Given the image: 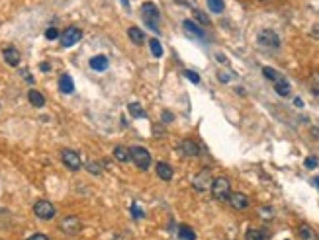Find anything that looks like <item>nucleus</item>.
Instances as JSON below:
<instances>
[{
	"label": "nucleus",
	"mask_w": 319,
	"mask_h": 240,
	"mask_svg": "<svg viewBox=\"0 0 319 240\" xmlns=\"http://www.w3.org/2000/svg\"><path fill=\"white\" fill-rule=\"evenodd\" d=\"M59 90H61L63 94H73L75 84H73V78H71L69 74H63V76L59 78Z\"/></svg>",
	"instance_id": "nucleus-17"
},
{
	"label": "nucleus",
	"mask_w": 319,
	"mask_h": 240,
	"mask_svg": "<svg viewBox=\"0 0 319 240\" xmlns=\"http://www.w3.org/2000/svg\"><path fill=\"white\" fill-rule=\"evenodd\" d=\"M172 119H174V115H172V113H168V111H162V121H164V123H170Z\"/></svg>",
	"instance_id": "nucleus-35"
},
{
	"label": "nucleus",
	"mask_w": 319,
	"mask_h": 240,
	"mask_svg": "<svg viewBox=\"0 0 319 240\" xmlns=\"http://www.w3.org/2000/svg\"><path fill=\"white\" fill-rule=\"evenodd\" d=\"M141 14H143V18H145V22H147V26H151L157 34H159V30H157V26H155V22L159 20V10H157V6L155 4H151V2H145L143 6H141Z\"/></svg>",
	"instance_id": "nucleus-8"
},
{
	"label": "nucleus",
	"mask_w": 319,
	"mask_h": 240,
	"mask_svg": "<svg viewBox=\"0 0 319 240\" xmlns=\"http://www.w3.org/2000/svg\"><path fill=\"white\" fill-rule=\"evenodd\" d=\"M26 240H51L47 235H43V233H36V235H32L30 239H26Z\"/></svg>",
	"instance_id": "nucleus-33"
},
{
	"label": "nucleus",
	"mask_w": 319,
	"mask_h": 240,
	"mask_svg": "<svg viewBox=\"0 0 319 240\" xmlns=\"http://www.w3.org/2000/svg\"><path fill=\"white\" fill-rule=\"evenodd\" d=\"M127 35H129L131 43H135V45H141V43L145 41V35H143V32H141L139 28H135V26H131V28L127 30Z\"/></svg>",
	"instance_id": "nucleus-18"
},
{
	"label": "nucleus",
	"mask_w": 319,
	"mask_h": 240,
	"mask_svg": "<svg viewBox=\"0 0 319 240\" xmlns=\"http://www.w3.org/2000/svg\"><path fill=\"white\" fill-rule=\"evenodd\" d=\"M2 55H4V61L10 65V67H18L20 65V61H22V57H20V51L16 47H6L2 51Z\"/></svg>",
	"instance_id": "nucleus-12"
},
{
	"label": "nucleus",
	"mask_w": 319,
	"mask_h": 240,
	"mask_svg": "<svg viewBox=\"0 0 319 240\" xmlns=\"http://www.w3.org/2000/svg\"><path fill=\"white\" fill-rule=\"evenodd\" d=\"M310 90H312V96L319 102V70H314L310 76Z\"/></svg>",
	"instance_id": "nucleus-21"
},
{
	"label": "nucleus",
	"mask_w": 319,
	"mask_h": 240,
	"mask_svg": "<svg viewBox=\"0 0 319 240\" xmlns=\"http://www.w3.org/2000/svg\"><path fill=\"white\" fill-rule=\"evenodd\" d=\"M263 74H265V78H268L270 82H274V80L278 78V72H276L274 69H270V67H265V69H263Z\"/></svg>",
	"instance_id": "nucleus-29"
},
{
	"label": "nucleus",
	"mask_w": 319,
	"mask_h": 240,
	"mask_svg": "<svg viewBox=\"0 0 319 240\" xmlns=\"http://www.w3.org/2000/svg\"><path fill=\"white\" fill-rule=\"evenodd\" d=\"M219 80H221V82H227V80H229V74H225V72H219Z\"/></svg>",
	"instance_id": "nucleus-39"
},
{
	"label": "nucleus",
	"mask_w": 319,
	"mask_h": 240,
	"mask_svg": "<svg viewBox=\"0 0 319 240\" xmlns=\"http://www.w3.org/2000/svg\"><path fill=\"white\" fill-rule=\"evenodd\" d=\"M318 237H319V235H318Z\"/></svg>",
	"instance_id": "nucleus-42"
},
{
	"label": "nucleus",
	"mask_w": 319,
	"mask_h": 240,
	"mask_svg": "<svg viewBox=\"0 0 319 240\" xmlns=\"http://www.w3.org/2000/svg\"><path fill=\"white\" fill-rule=\"evenodd\" d=\"M86 170H88L90 174H94V176H100V174H102V164L90 160V162H86Z\"/></svg>",
	"instance_id": "nucleus-24"
},
{
	"label": "nucleus",
	"mask_w": 319,
	"mask_h": 240,
	"mask_svg": "<svg viewBox=\"0 0 319 240\" xmlns=\"http://www.w3.org/2000/svg\"><path fill=\"white\" fill-rule=\"evenodd\" d=\"M257 41H259L261 47H265V49L280 47V37H278L276 32H272V30H261L259 35H257Z\"/></svg>",
	"instance_id": "nucleus-5"
},
{
	"label": "nucleus",
	"mask_w": 319,
	"mask_h": 240,
	"mask_svg": "<svg viewBox=\"0 0 319 240\" xmlns=\"http://www.w3.org/2000/svg\"><path fill=\"white\" fill-rule=\"evenodd\" d=\"M245 239L247 240H265V235H263L261 231H257V229H249L247 235H245Z\"/></svg>",
	"instance_id": "nucleus-27"
},
{
	"label": "nucleus",
	"mask_w": 319,
	"mask_h": 240,
	"mask_svg": "<svg viewBox=\"0 0 319 240\" xmlns=\"http://www.w3.org/2000/svg\"><path fill=\"white\" fill-rule=\"evenodd\" d=\"M180 148H182V152L186 154V156H198V152H200V148H198V144L194 143V141H182L180 144Z\"/></svg>",
	"instance_id": "nucleus-20"
},
{
	"label": "nucleus",
	"mask_w": 319,
	"mask_h": 240,
	"mask_svg": "<svg viewBox=\"0 0 319 240\" xmlns=\"http://www.w3.org/2000/svg\"><path fill=\"white\" fill-rule=\"evenodd\" d=\"M34 213H36L38 219L49 221V219L55 217V205L51 201H47V199H40V201L34 203Z\"/></svg>",
	"instance_id": "nucleus-4"
},
{
	"label": "nucleus",
	"mask_w": 319,
	"mask_h": 240,
	"mask_svg": "<svg viewBox=\"0 0 319 240\" xmlns=\"http://www.w3.org/2000/svg\"><path fill=\"white\" fill-rule=\"evenodd\" d=\"M59 229H61L65 235L75 237V235H79V233H80L82 223H80V219H79V217H75V215H67V217H63V219H61Z\"/></svg>",
	"instance_id": "nucleus-3"
},
{
	"label": "nucleus",
	"mask_w": 319,
	"mask_h": 240,
	"mask_svg": "<svg viewBox=\"0 0 319 240\" xmlns=\"http://www.w3.org/2000/svg\"><path fill=\"white\" fill-rule=\"evenodd\" d=\"M194 18H196V20H198L200 24H204V26H210V18H208V16H206L204 12L196 10V12H194Z\"/></svg>",
	"instance_id": "nucleus-30"
},
{
	"label": "nucleus",
	"mask_w": 319,
	"mask_h": 240,
	"mask_svg": "<svg viewBox=\"0 0 319 240\" xmlns=\"http://www.w3.org/2000/svg\"><path fill=\"white\" fill-rule=\"evenodd\" d=\"M227 201H229V205H231L235 211H245V209L249 207V197H247L245 193H241V192L231 193Z\"/></svg>",
	"instance_id": "nucleus-10"
},
{
	"label": "nucleus",
	"mask_w": 319,
	"mask_h": 240,
	"mask_svg": "<svg viewBox=\"0 0 319 240\" xmlns=\"http://www.w3.org/2000/svg\"><path fill=\"white\" fill-rule=\"evenodd\" d=\"M212 172L208 170V168H204L202 172H198L196 176H194V180H192V188L196 190V192H206V190H210L212 188Z\"/></svg>",
	"instance_id": "nucleus-6"
},
{
	"label": "nucleus",
	"mask_w": 319,
	"mask_h": 240,
	"mask_svg": "<svg viewBox=\"0 0 319 240\" xmlns=\"http://www.w3.org/2000/svg\"><path fill=\"white\" fill-rule=\"evenodd\" d=\"M59 35H61V34H59V30H57V28H49V30L45 32V37H47L49 41H55Z\"/></svg>",
	"instance_id": "nucleus-31"
},
{
	"label": "nucleus",
	"mask_w": 319,
	"mask_h": 240,
	"mask_svg": "<svg viewBox=\"0 0 319 240\" xmlns=\"http://www.w3.org/2000/svg\"><path fill=\"white\" fill-rule=\"evenodd\" d=\"M298 235H300V239L302 240H319L318 233H316L310 225H306V223L298 227Z\"/></svg>",
	"instance_id": "nucleus-15"
},
{
	"label": "nucleus",
	"mask_w": 319,
	"mask_h": 240,
	"mask_svg": "<svg viewBox=\"0 0 319 240\" xmlns=\"http://www.w3.org/2000/svg\"><path fill=\"white\" fill-rule=\"evenodd\" d=\"M90 69L96 72H104L108 69V57L106 55H94L90 59Z\"/></svg>",
	"instance_id": "nucleus-14"
},
{
	"label": "nucleus",
	"mask_w": 319,
	"mask_h": 240,
	"mask_svg": "<svg viewBox=\"0 0 319 240\" xmlns=\"http://www.w3.org/2000/svg\"><path fill=\"white\" fill-rule=\"evenodd\" d=\"M40 69H41L43 72H49V70H51V67H49L47 63H41V65H40Z\"/></svg>",
	"instance_id": "nucleus-38"
},
{
	"label": "nucleus",
	"mask_w": 319,
	"mask_h": 240,
	"mask_svg": "<svg viewBox=\"0 0 319 240\" xmlns=\"http://www.w3.org/2000/svg\"><path fill=\"white\" fill-rule=\"evenodd\" d=\"M28 100H30V103L34 107H43L45 105V98H43L41 92H38V90H30L28 92Z\"/></svg>",
	"instance_id": "nucleus-19"
},
{
	"label": "nucleus",
	"mask_w": 319,
	"mask_h": 240,
	"mask_svg": "<svg viewBox=\"0 0 319 240\" xmlns=\"http://www.w3.org/2000/svg\"><path fill=\"white\" fill-rule=\"evenodd\" d=\"M184 30L188 32V35H192V37H198V39H204L206 35H204V32L194 24V22H190V20H184Z\"/></svg>",
	"instance_id": "nucleus-16"
},
{
	"label": "nucleus",
	"mask_w": 319,
	"mask_h": 240,
	"mask_svg": "<svg viewBox=\"0 0 319 240\" xmlns=\"http://www.w3.org/2000/svg\"><path fill=\"white\" fill-rule=\"evenodd\" d=\"M314 182H316V186L319 188V176H316V178H314Z\"/></svg>",
	"instance_id": "nucleus-41"
},
{
	"label": "nucleus",
	"mask_w": 319,
	"mask_h": 240,
	"mask_svg": "<svg viewBox=\"0 0 319 240\" xmlns=\"http://www.w3.org/2000/svg\"><path fill=\"white\" fill-rule=\"evenodd\" d=\"M61 160H63V164L69 168V170H73V172H77L79 168H80V156H79V152H75V150H71V148H65L63 152H61Z\"/></svg>",
	"instance_id": "nucleus-9"
},
{
	"label": "nucleus",
	"mask_w": 319,
	"mask_h": 240,
	"mask_svg": "<svg viewBox=\"0 0 319 240\" xmlns=\"http://www.w3.org/2000/svg\"><path fill=\"white\" fill-rule=\"evenodd\" d=\"M210 190H212V195L215 201H227L229 195H231V184H229L227 178L219 176V178H215L212 182V188Z\"/></svg>",
	"instance_id": "nucleus-1"
},
{
	"label": "nucleus",
	"mask_w": 319,
	"mask_h": 240,
	"mask_svg": "<svg viewBox=\"0 0 319 240\" xmlns=\"http://www.w3.org/2000/svg\"><path fill=\"white\" fill-rule=\"evenodd\" d=\"M131 213H133V217H143V213L139 211V207H137V205H133V207H131Z\"/></svg>",
	"instance_id": "nucleus-37"
},
{
	"label": "nucleus",
	"mask_w": 319,
	"mask_h": 240,
	"mask_svg": "<svg viewBox=\"0 0 319 240\" xmlns=\"http://www.w3.org/2000/svg\"><path fill=\"white\" fill-rule=\"evenodd\" d=\"M149 49H151V53H153L155 57H162V47H160L159 39H151V41H149Z\"/></svg>",
	"instance_id": "nucleus-28"
},
{
	"label": "nucleus",
	"mask_w": 319,
	"mask_h": 240,
	"mask_svg": "<svg viewBox=\"0 0 319 240\" xmlns=\"http://www.w3.org/2000/svg\"><path fill=\"white\" fill-rule=\"evenodd\" d=\"M114 158H116L118 162H127V160H131V158H129V150H127L125 146H116V148H114Z\"/></svg>",
	"instance_id": "nucleus-22"
},
{
	"label": "nucleus",
	"mask_w": 319,
	"mask_h": 240,
	"mask_svg": "<svg viewBox=\"0 0 319 240\" xmlns=\"http://www.w3.org/2000/svg\"><path fill=\"white\" fill-rule=\"evenodd\" d=\"M178 237H180L182 240H196L194 231H192L190 227H186V225H182V227L178 229Z\"/></svg>",
	"instance_id": "nucleus-23"
},
{
	"label": "nucleus",
	"mask_w": 319,
	"mask_h": 240,
	"mask_svg": "<svg viewBox=\"0 0 319 240\" xmlns=\"http://www.w3.org/2000/svg\"><path fill=\"white\" fill-rule=\"evenodd\" d=\"M274 84V90H276V94H280L282 98H288L292 96V86H290V82L284 78V76H280L278 74V78L272 82Z\"/></svg>",
	"instance_id": "nucleus-11"
},
{
	"label": "nucleus",
	"mask_w": 319,
	"mask_h": 240,
	"mask_svg": "<svg viewBox=\"0 0 319 240\" xmlns=\"http://www.w3.org/2000/svg\"><path fill=\"white\" fill-rule=\"evenodd\" d=\"M208 6H210V10H212L213 14H221L223 8H225L223 0H208Z\"/></svg>",
	"instance_id": "nucleus-25"
},
{
	"label": "nucleus",
	"mask_w": 319,
	"mask_h": 240,
	"mask_svg": "<svg viewBox=\"0 0 319 240\" xmlns=\"http://www.w3.org/2000/svg\"><path fill=\"white\" fill-rule=\"evenodd\" d=\"M80 39H82V30H80V28H75V26L67 28V30L61 34V45H63V47H73V45L79 43Z\"/></svg>",
	"instance_id": "nucleus-7"
},
{
	"label": "nucleus",
	"mask_w": 319,
	"mask_h": 240,
	"mask_svg": "<svg viewBox=\"0 0 319 240\" xmlns=\"http://www.w3.org/2000/svg\"><path fill=\"white\" fill-rule=\"evenodd\" d=\"M294 103H296V107H302V105H304V102H302L300 98H296V100H294Z\"/></svg>",
	"instance_id": "nucleus-40"
},
{
	"label": "nucleus",
	"mask_w": 319,
	"mask_h": 240,
	"mask_svg": "<svg viewBox=\"0 0 319 240\" xmlns=\"http://www.w3.org/2000/svg\"><path fill=\"white\" fill-rule=\"evenodd\" d=\"M129 158L141 170H147L151 166V154H149V150L145 146H133V148H129Z\"/></svg>",
	"instance_id": "nucleus-2"
},
{
	"label": "nucleus",
	"mask_w": 319,
	"mask_h": 240,
	"mask_svg": "<svg viewBox=\"0 0 319 240\" xmlns=\"http://www.w3.org/2000/svg\"><path fill=\"white\" fill-rule=\"evenodd\" d=\"M129 113H131L133 117H137V119H143V117H145V111L141 109L139 103H129Z\"/></svg>",
	"instance_id": "nucleus-26"
},
{
	"label": "nucleus",
	"mask_w": 319,
	"mask_h": 240,
	"mask_svg": "<svg viewBox=\"0 0 319 240\" xmlns=\"http://www.w3.org/2000/svg\"><path fill=\"white\" fill-rule=\"evenodd\" d=\"M310 35H312L314 39H319V24H316V26L312 28V32H310Z\"/></svg>",
	"instance_id": "nucleus-36"
},
{
	"label": "nucleus",
	"mask_w": 319,
	"mask_h": 240,
	"mask_svg": "<svg viewBox=\"0 0 319 240\" xmlns=\"http://www.w3.org/2000/svg\"><path fill=\"white\" fill-rule=\"evenodd\" d=\"M155 172H157V176H159L160 180H164V182H170L172 180V166L170 164H166V162H159L157 166H155Z\"/></svg>",
	"instance_id": "nucleus-13"
},
{
	"label": "nucleus",
	"mask_w": 319,
	"mask_h": 240,
	"mask_svg": "<svg viewBox=\"0 0 319 240\" xmlns=\"http://www.w3.org/2000/svg\"><path fill=\"white\" fill-rule=\"evenodd\" d=\"M184 76L190 80V82H194V84H200V76L196 74V72H192V70H186L184 72Z\"/></svg>",
	"instance_id": "nucleus-32"
},
{
	"label": "nucleus",
	"mask_w": 319,
	"mask_h": 240,
	"mask_svg": "<svg viewBox=\"0 0 319 240\" xmlns=\"http://www.w3.org/2000/svg\"><path fill=\"white\" fill-rule=\"evenodd\" d=\"M306 166H308V168H316V166H318V158H314V156L306 158Z\"/></svg>",
	"instance_id": "nucleus-34"
}]
</instances>
